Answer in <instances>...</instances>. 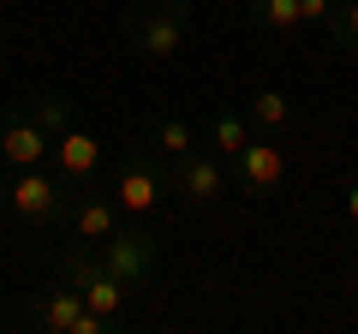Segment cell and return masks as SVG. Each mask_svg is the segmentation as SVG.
Returning a JSON list of instances; mask_svg holds the SVG:
<instances>
[{"label": "cell", "mask_w": 358, "mask_h": 334, "mask_svg": "<svg viewBox=\"0 0 358 334\" xmlns=\"http://www.w3.org/2000/svg\"><path fill=\"white\" fill-rule=\"evenodd\" d=\"M251 138H257V131H251V119H245V114H215V119H209V150H227V161Z\"/></svg>", "instance_id": "16"}, {"label": "cell", "mask_w": 358, "mask_h": 334, "mask_svg": "<svg viewBox=\"0 0 358 334\" xmlns=\"http://www.w3.org/2000/svg\"><path fill=\"white\" fill-rule=\"evenodd\" d=\"M54 173H60V180L66 185H90V180H96V167H102V143H96V138H90V131H60V138H54Z\"/></svg>", "instance_id": "11"}, {"label": "cell", "mask_w": 358, "mask_h": 334, "mask_svg": "<svg viewBox=\"0 0 358 334\" xmlns=\"http://www.w3.org/2000/svg\"><path fill=\"white\" fill-rule=\"evenodd\" d=\"M173 191L185 197V203H197V209L221 203V197H227V167H221V155L197 150V143L185 155H173Z\"/></svg>", "instance_id": "8"}, {"label": "cell", "mask_w": 358, "mask_h": 334, "mask_svg": "<svg viewBox=\"0 0 358 334\" xmlns=\"http://www.w3.org/2000/svg\"><path fill=\"white\" fill-rule=\"evenodd\" d=\"M334 6H341V0H299V18H305V24H322V30H329Z\"/></svg>", "instance_id": "18"}, {"label": "cell", "mask_w": 358, "mask_h": 334, "mask_svg": "<svg viewBox=\"0 0 358 334\" xmlns=\"http://www.w3.org/2000/svg\"><path fill=\"white\" fill-rule=\"evenodd\" d=\"M162 197H173V161L167 155H155L150 143L143 150H126L120 155V167H114V203H120V215H150Z\"/></svg>", "instance_id": "3"}, {"label": "cell", "mask_w": 358, "mask_h": 334, "mask_svg": "<svg viewBox=\"0 0 358 334\" xmlns=\"http://www.w3.org/2000/svg\"><path fill=\"white\" fill-rule=\"evenodd\" d=\"M245 24L275 30V36H299L305 18H299V0H245Z\"/></svg>", "instance_id": "13"}, {"label": "cell", "mask_w": 358, "mask_h": 334, "mask_svg": "<svg viewBox=\"0 0 358 334\" xmlns=\"http://www.w3.org/2000/svg\"><path fill=\"white\" fill-rule=\"evenodd\" d=\"M30 322L42 334H126V317H102V310H90L84 293L72 281H48L30 293Z\"/></svg>", "instance_id": "1"}, {"label": "cell", "mask_w": 358, "mask_h": 334, "mask_svg": "<svg viewBox=\"0 0 358 334\" xmlns=\"http://www.w3.org/2000/svg\"><path fill=\"white\" fill-rule=\"evenodd\" d=\"M329 42L341 54H358V0H341L334 6V18H329Z\"/></svg>", "instance_id": "17"}, {"label": "cell", "mask_w": 358, "mask_h": 334, "mask_svg": "<svg viewBox=\"0 0 358 334\" xmlns=\"http://www.w3.org/2000/svg\"><path fill=\"white\" fill-rule=\"evenodd\" d=\"M66 221H72V233H78L84 245H102L108 233L120 227V203H114V191H90V185H78Z\"/></svg>", "instance_id": "10"}, {"label": "cell", "mask_w": 358, "mask_h": 334, "mask_svg": "<svg viewBox=\"0 0 358 334\" xmlns=\"http://www.w3.org/2000/svg\"><path fill=\"white\" fill-rule=\"evenodd\" d=\"M341 197H346V221H352V227H358V173H352V180L341 185Z\"/></svg>", "instance_id": "19"}, {"label": "cell", "mask_w": 358, "mask_h": 334, "mask_svg": "<svg viewBox=\"0 0 358 334\" xmlns=\"http://www.w3.org/2000/svg\"><path fill=\"white\" fill-rule=\"evenodd\" d=\"M96 257H102L108 269H114L120 281L138 293V286H150V281H155V263H162V239H155L150 227H126V221H120V227L108 233L102 245H96Z\"/></svg>", "instance_id": "5"}, {"label": "cell", "mask_w": 358, "mask_h": 334, "mask_svg": "<svg viewBox=\"0 0 358 334\" xmlns=\"http://www.w3.org/2000/svg\"><path fill=\"white\" fill-rule=\"evenodd\" d=\"M30 119H36L48 138H60V131H72V96L66 90H48V96H36L30 102Z\"/></svg>", "instance_id": "15"}, {"label": "cell", "mask_w": 358, "mask_h": 334, "mask_svg": "<svg viewBox=\"0 0 358 334\" xmlns=\"http://www.w3.org/2000/svg\"><path fill=\"white\" fill-rule=\"evenodd\" d=\"M227 180L239 185L245 197H268L275 185L287 180V155H281V143L257 131V138H251V143H245V150L227 161Z\"/></svg>", "instance_id": "7"}, {"label": "cell", "mask_w": 358, "mask_h": 334, "mask_svg": "<svg viewBox=\"0 0 358 334\" xmlns=\"http://www.w3.org/2000/svg\"><path fill=\"white\" fill-rule=\"evenodd\" d=\"M143 143H150L155 155H167V161H173V155H185L197 138H192V126H185L179 114H150V126H143Z\"/></svg>", "instance_id": "14"}, {"label": "cell", "mask_w": 358, "mask_h": 334, "mask_svg": "<svg viewBox=\"0 0 358 334\" xmlns=\"http://www.w3.org/2000/svg\"><path fill=\"white\" fill-rule=\"evenodd\" d=\"M185 24L192 18L173 13V6H162V0H150V6H131L126 13V36L138 54H150V60H173L179 48H185Z\"/></svg>", "instance_id": "6"}, {"label": "cell", "mask_w": 358, "mask_h": 334, "mask_svg": "<svg viewBox=\"0 0 358 334\" xmlns=\"http://www.w3.org/2000/svg\"><path fill=\"white\" fill-rule=\"evenodd\" d=\"M60 281H72L78 293H84V305L90 310H102V317H126V298H131V286L120 281L114 269H108L96 251H90L84 239H78V251H66V263H60Z\"/></svg>", "instance_id": "4"}, {"label": "cell", "mask_w": 358, "mask_h": 334, "mask_svg": "<svg viewBox=\"0 0 358 334\" xmlns=\"http://www.w3.org/2000/svg\"><path fill=\"white\" fill-rule=\"evenodd\" d=\"M245 119H251V131H263V138H281V131H293L299 108L287 90H257L251 108H245Z\"/></svg>", "instance_id": "12"}, {"label": "cell", "mask_w": 358, "mask_h": 334, "mask_svg": "<svg viewBox=\"0 0 358 334\" xmlns=\"http://www.w3.org/2000/svg\"><path fill=\"white\" fill-rule=\"evenodd\" d=\"M54 138L30 119V108H0V161L6 167H42Z\"/></svg>", "instance_id": "9"}, {"label": "cell", "mask_w": 358, "mask_h": 334, "mask_svg": "<svg viewBox=\"0 0 358 334\" xmlns=\"http://www.w3.org/2000/svg\"><path fill=\"white\" fill-rule=\"evenodd\" d=\"M72 191L78 185H66L60 173H42V167H13V180H0V203L13 209L24 227H54V221H66Z\"/></svg>", "instance_id": "2"}]
</instances>
